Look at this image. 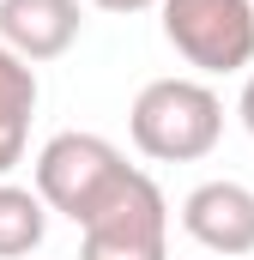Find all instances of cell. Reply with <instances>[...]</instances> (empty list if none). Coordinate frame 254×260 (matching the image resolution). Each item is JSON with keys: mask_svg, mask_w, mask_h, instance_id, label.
I'll use <instances>...</instances> for the list:
<instances>
[{"mask_svg": "<svg viewBox=\"0 0 254 260\" xmlns=\"http://www.w3.org/2000/svg\"><path fill=\"white\" fill-rule=\"evenodd\" d=\"M127 133L151 164H200L224 139V103L200 79H151L127 109Z\"/></svg>", "mask_w": 254, "mask_h": 260, "instance_id": "1", "label": "cell"}, {"mask_svg": "<svg viewBox=\"0 0 254 260\" xmlns=\"http://www.w3.org/2000/svg\"><path fill=\"white\" fill-rule=\"evenodd\" d=\"M30 176H37V200L85 230V224L115 200V188L133 176V164H127L103 133H55V139L37 151Z\"/></svg>", "mask_w": 254, "mask_h": 260, "instance_id": "2", "label": "cell"}, {"mask_svg": "<svg viewBox=\"0 0 254 260\" xmlns=\"http://www.w3.org/2000/svg\"><path fill=\"white\" fill-rule=\"evenodd\" d=\"M164 37L194 73L254 67V0H157Z\"/></svg>", "mask_w": 254, "mask_h": 260, "instance_id": "3", "label": "cell"}, {"mask_svg": "<svg viewBox=\"0 0 254 260\" xmlns=\"http://www.w3.org/2000/svg\"><path fill=\"white\" fill-rule=\"evenodd\" d=\"M164 254H170V200L145 170H133L115 188V200L85 224L79 260H164Z\"/></svg>", "mask_w": 254, "mask_h": 260, "instance_id": "4", "label": "cell"}, {"mask_svg": "<svg viewBox=\"0 0 254 260\" xmlns=\"http://www.w3.org/2000/svg\"><path fill=\"white\" fill-rule=\"evenodd\" d=\"M182 230L206 254H254V188L248 182H200L182 200Z\"/></svg>", "mask_w": 254, "mask_h": 260, "instance_id": "5", "label": "cell"}, {"mask_svg": "<svg viewBox=\"0 0 254 260\" xmlns=\"http://www.w3.org/2000/svg\"><path fill=\"white\" fill-rule=\"evenodd\" d=\"M79 0H0V43L18 61H55L79 43Z\"/></svg>", "mask_w": 254, "mask_h": 260, "instance_id": "6", "label": "cell"}, {"mask_svg": "<svg viewBox=\"0 0 254 260\" xmlns=\"http://www.w3.org/2000/svg\"><path fill=\"white\" fill-rule=\"evenodd\" d=\"M37 97H43V85H37V67H30V61H18V55L0 43V182H6V170H18V164H24Z\"/></svg>", "mask_w": 254, "mask_h": 260, "instance_id": "7", "label": "cell"}, {"mask_svg": "<svg viewBox=\"0 0 254 260\" xmlns=\"http://www.w3.org/2000/svg\"><path fill=\"white\" fill-rule=\"evenodd\" d=\"M49 236V206L37 200V188L0 182V260H24L43 248Z\"/></svg>", "mask_w": 254, "mask_h": 260, "instance_id": "8", "label": "cell"}, {"mask_svg": "<svg viewBox=\"0 0 254 260\" xmlns=\"http://www.w3.org/2000/svg\"><path fill=\"white\" fill-rule=\"evenodd\" d=\"M236 115H242V127H248V139H254V73L242 79V97H236Z\"/></svg>", "mask_w": 254, "mask_h": 260, "instance_id": "9", "label": "cell"}, {"mask_svg": "<svg viewBox=\"0 0 254 260\" xmlns=\"http://www.w3.org/2000/svg\"><path fill=\"white\" fill-rule=\"evenodd\" d=\"M91 6H97V12H151V6H157V0H91Z\"/></svg>", "mask_w": 254, "mask_h": 260, "instance_id": "10", "label": "cell"}]
</instances>
